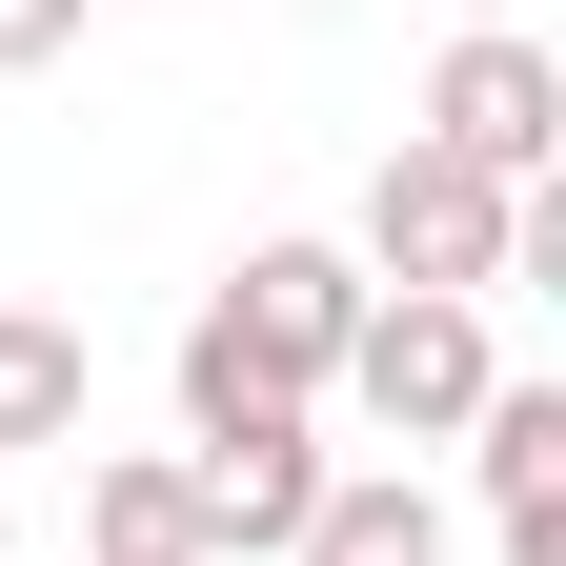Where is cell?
I'll list each match as a JSON object with an SVG mask.
<instances>
[{
  "label": "cell",
  "mask_w": 566,
  "mask_h": 566,
  "mask_svg": "<svg viewBox=\"0 0 566 566\" xmlns=\"http://www.w3.org/2000/svg\"><path fill=\"white\" fill-rule=\"evenodd\" d=\"M283 566H446V485L424 465H324V506Z\"/></svg>",
  "instance_id": "7"
},
{
  "label": "cell",
  "mask_w": 566,
  "mask_h": 566,
  "mask_svg": "<svg viewBox=\"0 0 566 566\" xmlns=\"http://www.w3.org/2000/svg\"><path fill=\"white\" fill-rule=\"evenodd\" d=\"M82 41V0H0V82H21V61H61Z\"/></svg>",
  "instance_id": "10"
},
{
  "label": "cell",
  "mask_w": 566,
  "mask_h": 566,
  "mask_svg": "<svg viewBox=\"0 0 566 566\" xmlns=\"http://www.w3.org/2000/svg\"><path fill=\"white\" fill-rule=\"evenodd\" d=\"M465 465H485V546L566 566V385H485L465 405Z\"/></svg>",
  "instance_id": "6"
},
{
  "label": "cell",
  "mask_w": 566,
  "mask_h": 566,
  "mask_svg": "<svg viewBox=\"0 0 566 566\" xmlns=\"http://www.w3.org/2000/svg\"><path fill=\"white\" fill-rule=\"evenodd\" d=\"M182 506H202V566H223V546H304V506H324V405H182Z\"/></svg>",
  "instance_id": "3"
},
{
  "label": "cell",
  "mask_w": 566,
  "mask_h": 566,
  "mask_svg": "<svg viewBox=\"0 0 566 566\" xmlns=\"http://www.w3.org/2000/svg\"><path fill=\"white\" fill-rule=\"evenodd\" d=\"M446 21H526V0H446Z\"/></svg>",
  "instance_id": "11"
},
{
  "label": "cell",
  "mask_w": 566,
  "mask_h": 566,
  "mask_svg": "<svg viewBox=\"0 0 566 566\" xmlns=\"http://www.w3.org/2000/svg\"><path fill=\"white\" fill-rule=\"evenodd\" d=\"M82 546H102V566H202L182 446H122V465H82Z\"/></svg>",
  "instance_id": "8"
},
{
  "label": "cell",
  "mask_w": 566,
  "mask_h": 566,
  "mask_svg": "<svg viewBox=\"0 0 566 566\" xmlns=\"http://www.w3.org/2000/svg\"><path fill=\"white\" fill-rule=\"evenodd\" d=\"M82 405H102L82 324H61V304H0V446H82Z\"/></svg>",
  "instance_id": "9"
},
{
  "label": "cell",
  "mask_w": 566,
  "mask_h": 566,
  "mask_svg": "<svg viewBox=\"0 0 566 566\" xmlns=\"http://www.w3.org/2000/svg\"><path fill=\"white\" fill-rule=\"evenodd\" d=\"M506 243H526V182H485V163H446V142H385V182H365V283H424V304H485L506 283Z\"/></svg>",
  "instance_id": "1"
},
{
  "label": "cell",
  "mask_w": 566,
  "mask_h": 566,
  "mask_svg": "<svg viewBox=\"0 0 566 566\" xmlns=\"http://www.w3.org/2000/svg\"><path fill=\"white\" fill-rule=\"evenodd\" d=\"M344 324H365V263H344V243H243L223 304H202V344H223L243 385H283V405L344 385Z\"/></svg>",
  "instance_id": "4"
},
{
  "label": "cell",
  "mask_w": 566,
  "mask_h": 566,
  "mask_svg": "<svg viewBox=\"0 0 566 566\" xmlns=\"http://www.w3.org/2000/svg\"><path fill=\"white\" fill-rule=\"evenodd\" d=\"M506 385V344H485V304H424V283H365V324H344V385L385 446H465V405Z\"/></svg>",
  "instance_id": "2"
},
{
  "label": "cell",
  "mask_w": 566,
  "mask_h": 566,
  "mask_svg": "<svg viewBox=\"0 0 566 566\" xmlns=\"http://www.w3.org/2000/svg\"><path fill=\"white\" fill-rule=\"evenodd\" d=\"M424 142L485 163V182H546V163H566V61H546L526 21H465L446 82H424Z\"/></svg>",
  "instance_id": "5"
}]
</instances>
